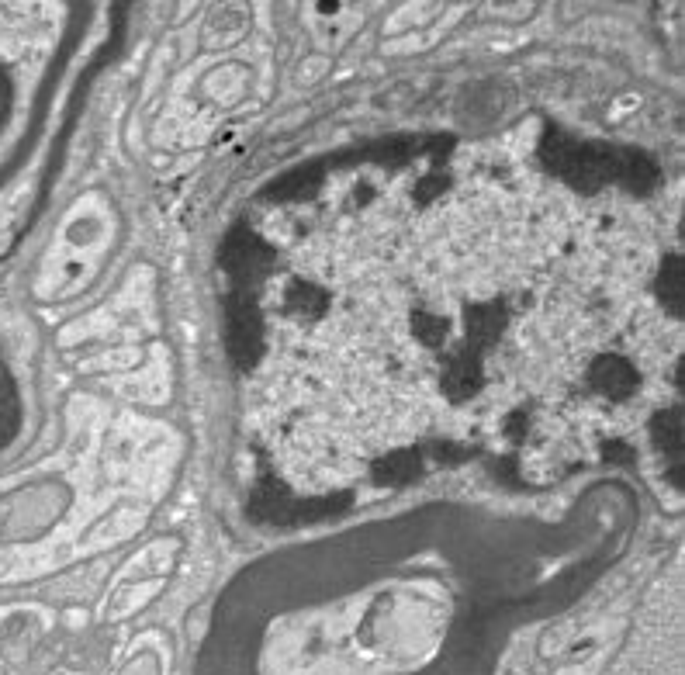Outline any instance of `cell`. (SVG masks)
<instances>
[{
  "mask_svg": "<svg viewBox=\"0 0 685 675\" xmlns=\"http://www.w3.org/2000/svg\"><path fill=\"white\" fill-rule=\"evenodd\" d=\"M654 291H658V298L665 302V309H672V312L682 309V264L675 257L665 260L658 281H654Z\"/></svg>",
  "mask_w": 685,
  "mask_h": 675,
  "instance_id": "cell-8",
  "label": "cell"
},
{
  "mask_svg": "<svg viewBox=\"0 0 685 675\" xmlns=\"http://www.w3.org/2000/svg\"><path fill=\"white\" fill-rule=\"evenodd\" d=\"M284 302H288V312L295 315V319H315V315L326 312V291H322L319 284L295 281L288 288V295H284Z\"/></svg>",
  "mask_w": 685,
  "mask_h": 675,
  "instance_id": "cell-5",
  "label": "cell"
},
{
  "mask_svg": "<svg viewBox=\"0 0 685 675\" xmlns=\"http://www.w3.org/2000/svg\"><path fill=\"white\" fill-rule=\"evenodd\" d=\"M225 267L232 270V277L236 281H253V277H260L263 270L270 264V250L260 243L253 232L239 229L232 232V239L225 243V253H222Z\"/></svg>",
  "mask_w": 685,
  "mask_h": 675,
  "instance_id": "cell-1",
  "label": "cell"
},
{
  "mask_svg": "<svg viewBox=\"0 0 685 675\" xmlns=\"http://www.w3.org/2000/svg\"><path fill=\"white\" fill-rule=\"evenodd\" d=\"M637 371L634 364H630L627 357H599L596 364L589 367V385L596 388V392L602 395V399H627V395L637 392Z\"/></svg>",
  "mask_w": 685,
  "mask_h": 675,
  "instance_id": "cell-2",
  "label": "cell"
},
{
  "mask_svg": "<svg viewBox=\"0 0 685 675\" xmlns=\"http://www.w3.org/2000/svg\"><path fill=\"white\" fill-rule=\"evenodd\" d=\"M229 347L236 360H243L246 367L257 364L260 350H263V336H260V319L250 305H239L229 315Z\"/></svg>",
  "mask_w": 685,
  "mask_h": 675,
  "instance_id": "cell-3",
  "label": "cell"
},
{
  "mask_svg": "<svg viewBox=\"0 0 685 675\" xmlns=\"http://www.w3.org/2000/svg\"><path fill=\"white\" fill-rule=\"evenodd\" d=\"M651 437H654V447H658L661 454L672 457V468H675V457H679V450H682V419H679V412L668 409V412H661V416H654Z\"/></svg>",
  "mask_w": 685,
  "mask_h": 675,
  "instance_id": "cell-7",
  "label": "cell"
},
{
  "mask_svg": "<svg viewBox=\"0 0 685 675\" xmlns=\"http://www.w3.org/2000/svg\"><path fill=\"white\" fill-rule=\"evenodd\" d=\"M478 381H481V371L474 364V357H454L447 364V371H443V388L454 399H468L474 388H478Z\"/></svg>",
  "mask_w": 685,
  "mask_h": 675,
  "instance_id": "cell-6",
  "label": "cell"
},
{
  "mask_svg": "<svg viewBox=\"0 0 685 675\" xmlns=\"http://www.w3.org/2000/svg\"><path fill=\"white\" fill-rule=\"evenodd\" d=\"M416 336L426 347H440L447 340V322L436 319V315H416Z\"/></svg>",
  "mask_w": 685,
  "mask_h": 675,
  "instance_id": "cell-9",
  "label": "cell"
},
{
  "mask_svg": "<svg viewBox=\"0 0 685 675\" xmlns=\"http://www.w3.org/2000/svg\"><path fill=\"white\" fill-rule=\"evenodd\" d=\"M419 471H423V461H419L416 450H395V454H388L385 461H378V468H374V482L405 485V482H412Z\"/></svg>",
  "mask_w": 685,
  "mask_h": 675,
  "instance_id": "cell-4",
  "label": "cell"
}]
</instances>
